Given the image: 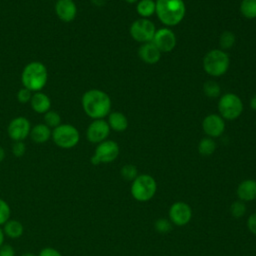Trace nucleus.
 I'll use <instances>...</instances> for the list:
<instances>
[{
    "instance_id": "1",
    "label": "nucleus",
    "mask_w": 256,
    "mask_h": 256,
    "mask_svg": "<svg viewBox=\"0 0 256 256\" xmlns=\"http://www.w3.org/2000/svg\"><path fill=\"white\" fill-rule=\"evenodd\" d=\"M81 105L85 114L95 119H104L111 110V99L109 95L100 89H90L84 92Z\"/></svg>"
},
{
    "instance_id": "2",
    "label": "nucleus",
    "mask_w": 256,
    "mask_h": 256,
    "mask_svg": "<svg viewBox=\"0 0 256 256\" xmlns=\"http://www.w3.org/2000/svg\"><path fill=\"white\" fill-rule=\"evenodd\" d=\"M20 78L22 86L34 93L43 90L48 82L49 73L45 64L40 61H31L24 66Z\"/></svg>"
},
{
    "instance_id": "3",
    "label": "nucleus",
    "mask_w": 256,
    "mask_h": 256,
    "mask_svg": "<svg viewBox=\"0 0 256 256\" xmlns=\"http://www.w3.org/2000/svg\"><path fill=\"white\" fill-rule=\"evenodd\" d=\"M186 12L183 0H157L156 15L158 19L166 26H175L179 24Z\"/></svg>"
},
{
    "instance_id": "4",
    "label": "nucleus",
    "mask_w": 256,
    "mask_h": 256,
    "mask_svg": "<svg viewBox=\"0 0 256 256\" xmlns=\"http://www.w3.org/2000/svg\"><path fill=\"white\" fill-rule=\"evenodd\" d=\"M230 60L226 52L220 49H213L206 53L203 58V68L207 74L214 77L224 75L229 68Z\"/></svg>"
},
{
    "instance_id": "5",
    "label": "nucleus",
    "mask_w": 256,
    "mask_h": 256,
    "mask_svg": "<svg viewBox=\"0 0 256 256\" xmlns=\"http://www.w3.org/2000/svg\"><path fill=\"white\" fill-rule=\"evenodd\" d=\"M51 139L53 143L62 149L74 148L80 141L78 129L70 123H61L52 129Z\"/></svg>"
},
{
    "instance_id": "6",
    "label": "nucleus",
    "mask_w": 256,
    "mask_h": 256,
    "mask_svg": "<svg viewBox=\"0 0 256 256\" xmlns=\"http://www.w3.org/2000/svg\"><path fill=\"white\" fill-rule=\"evenodd\" d=\"M156 189L157 184L155 179L150 175L141 174L133 180L131 194L137 201L145 202L155 195Z\"/></svg>"
},
{
    "instance_id": "7",
    "label": "nucleus",
    "mask_w": 256,
    "mask_h": 256,
    "mask_svg": "<svg viewBox=\"0 0 256 256\" xmlns=\"http://www.w3.org/2000/svg\"><path fill=\"white\" fill-rule=\"evenodd\" d=\"M218 110L223 119H237L243 111L242 100L234 93L224 94L218 102Z\"/></svg>"
},
{
    "instance_id": "8",
    "label": "nucleus",
    "mask_w": 256,
    "mask_h": 256,
    "mask_svg": "<svg viewBox=\"0 0 256 256\" xmlns=\"http://www.w3.org/2000/svg\"><path fill=\"white\" fill-rule=\"evenodd\" d=\"M119 155V146L113 140H105L95 148L94 154L91 157V163L98 165L100 163H110Z\"/></svg>"
},
{
    "instance_id": "9",
    "label": "nucleus",
    "mask_w": 256,
    "mask_h": 256,
    "mask_svg": "<svg viewBox=\"0 0 256 256\" xmlns=\"http://www.w3.org/2000/svg\"><path fill=\"white\" fill-rule=\"evenodd\" d=\"M156 32L155 25L147 18H139L130 26L131 37L140 43L151 42Z\"/></svg>"
},
{
    "instance_id": "10",
    "label": "nucleus",
    "mask_w": 256,
    "mask_h": 256,
    "mask_svg": "<svg viewBox=\"0 0 256 256\" xmlns=\"http://www.w3.org/2000/svg\"><path fill=\"white\" fill-rule=\"evenodd\" d=\"M31 123L24 116H17L13 118L7 126V134L13 142L24 141L29 137L31 131Z\"/></svg>"
},
{
    "instance_id": "11",
    "label": "nucleus",
    "mask_w": 256,
    "mask_h": 256,
    "mask_svg": "<svg viewBox=\"0 0 256 256\" xmlns=\"http://www.w3.org/2000/svg\"><path fill=\"white\" fill-rule=\"evenodd\" d=\"M110 127L104 119L93 120L86 129V138L89 142L99 144L107 140L110 134Z\"/></svg>"
},
{
    "instance_id": "12",
    "label": "nucleus",
    "mask_w": 256,
    "mask_h": 256,
    "mask_svg": "<svg viewBox=\"0 0 256 256\" xmlns=\"http://www.w3.org/2000/svg\"><path fill=\"white\" fill-rule=\"evenodd\" d=\"M152 42L161 52H170L176 46L175 33L169 28H160L156 30Z\"/></svg>"
},
{
    "instance_id": "13",
    "label": "nucleus",
    "mask_w": 256,
    "mask_h": 256,
    "mask_svg": "<svg viewBox=\"0 0 256 256\" xmlns=\"http://www.w3.org/2000/svg\"><path fill=\"white\" fill-rule=\"evenodd\" d=\"M192 217V211L188 204L184 202H175L169 209V218L171 223L177 226L186 225Z\"/></svg>"
},
{
    "instance_id": "14",
    "label": "nucleus",
    "mask_w": 256,
    "mask_h": 256,
    "mask_svg": "<svg viewBox=\"0 0 256 256\" xmlns=\"http://www.w3.org/2000/svg\"><path fill=\"white\" fill-rule=\"evenodd\" d=\"M202 128L205 134L210 138L219 137L225 130V122L220 115L209 114L204 118L202 122Z\"/></svg>"
},
{
    "instance_id": "15",
    "label": "nucleus",
    "mask_w": 256,
    "mask_h": 256,
    "mask_svg": "<svg viewBox=\"0 0 256 256\" xmlns=\"http://www.w3.org/2000/svg\"><path fill=\"white\" fill-rule=\"evenodd\" d=\"M54 10L58 19L64 23L72 22L77 15V6L74 0H57Z\"/></svg>"
},
{
    "instance_id": "16",
    "label": "nucleus",
    "mask_w": 256,
    "mask_h": 256,
    "mask_svg": "<svg viewBox=\"0 0 256 256\" xmlns=\"http://www.w3.org/2000/svg\"><path fill=\"white\" fill-rule=\"evenodd\" d=\"M138 55L140 59L147 64H155L161 58V51L151 42L143 43L138 49Z\"/></svg>"
},
{
    "instance_id": "17",
    "label": "nucleus",
    "mask_w": 256,
    "mask_h": 256,
    "mask_svg": "<svg viewBox=\"0 0 256 256\" xmlns=\"http://www.w3.org/2000/svg\"><path fill=\"white\" fill-rule=\"evenodd\" d=\"M30 105L34 112L38 114H45L51 109V99L42 91L34 92L30 100Z\"/></svg>"
},
{
    "instance_id": "18",
    "label": "nucleus",
    "mask_w": 256,
    "mask_h": 256,
    "mask_svg": "<svg viewBox=\"0 0 256 256\" xmlns=\"http://www.w3.org/2000/svg\"><path fill=\"white\" fill-rule=\"evenodd\" d=\"M236 193L241 201H252L256 199V180L247 179L242 181L238 185Z\"/></svg>"
},
{
    "instance_id": "19",
    "label": "nucleus",
    "mask_w": 256,
    "mask_h": 256,
    "mask_svg": "<svg viewBox=\"0 0 256 256\" xmlns=\"http://www.w3.org/2000/svg\"><path fill=\"white\" fill-rule=\"evenodd\" d=\"M52 129L49 128L44 123H37L34 126H32L29 137L31 140L37 144H43L46 143L49 139H51Z\"/></svg>"
},
{
    "instance_id": "20",
    "label": "nucleus",
    "mask_w": 256,
    "mask_h": 256,
    "mask_svg": "<svg viewBox=\"0 0 256 256\" xmlns=\"http://www.w3.org/2000/svg\"><path fill=\"white\" fill-rule=\"evenodd\" d=\"M110 129L116 132H122L128 127V120L126 116L121 112H110L107 121Z\"/></svg>"
},
{
    "instance_id": "21",
    "label": "nucleus",
    "mask_w": 256,
    "mask_h": 256,
    "mask_svg": "<svg viewBox=\"0 0 256 256\" xmlns=\"http://www.w3.org/2000/svg\"><path fill=\"white\" fill-rule=\"evenodd\" d=\"M3 232L4 235L11 238V239H17L20 238L24 233V226L23 224L15 219H9L4 225H3Z\"/></svg>"
},
{
    "instance_id": "22",
    "label": "nucleus",
    "mask_w": 256,
    "mask_h": 256,
    "mask_svg": "<svg viewBox=\"0 0 256 256\" xmlns=\"http://www.w3.org/2000/svg\"><path fill=\"white\" fill-rule=\"evenodd\" d=\"M136 11L142 18H148L155 13L156 2L154 0H140L137 2Z\"/></svg>"
},
{
    "instance_id": "23",
    "label": "nucleus",
    "mask_w": 256,
    "mask_h": 256,
    "mask_svg": "<svg viewBox=\"0 0 256 256\" xmlns=\"http://www.w3.org/2000/svg\"><path fill=\"white\" fill-rule=\"evenodd\" d=\"M240 12L247 19L256 18V0H242Z\"/></svg>"
},
{
    "instance_id": "24",
    "label": "nucleus",
    "mask_w": 256,
    "mask_h": 256,
    "mask_svg": "<svg viewBox=\"0 0 256 256\" xmlns=\"http://www.w3.org/2000/svg\"><path fill=\"white\" fill-rule=\"evenodd\" d=\"M215 149H216V143L210 137L201 139V141L198 144V151L203 156L211 155L215 151Z\"/></svg>"
},
{
    "instance_id": "25",
    "label": "nucleus",
    "mask_w": 256,
    "mask_h": 256,
    "mask_svg": "<svg viewBox=\"0 0 256 256\" xmlns=\"http://www.w3.org/2000/svg\"><path fill=\"white\" fill-rule=\"evenodd\" d=\"M43 115H44L43 116V120H44L43 123L46 124L51 129L56 128L57 126H59L62 123L61 116H60V114L57 111H54V110L50 109L49 111H47Z\"/></svg>"
},
{
    "instance_id": "26",
    "label": "nucleus",
    "mask_w": 256,
    "mask_h": 256,
    "mask_svg": "<svg viewBox=\"0 0 256 256\" xmlns=\"http://www.w3.org/2000/svg\"><path fill=\"white\" fill-rule=\"evenodd\" d=\"M235 40H236V37L233 32L225 31L221 34L219 43H220V46L222 49H229L234 45Z\"/></svg>"
},
{
    "instance_id": "27",
    "label": "nucleus",
    "mask_w": 256,
    "mask_h": 256,
    "mask_svg": "<svg viewBox=\"0 0 256 256\" xmlns=\"http://www.w3.org/2000/svg\"><path fill=\"white\" fill-rule=\"evenodd\" d=\"M203 90L208 97L215 98L219 96L221 89L220 86L215 81H207L203 86Z\"/></svg>"
},
{
    "instance_id": "28",
    "label": "nucleus",
    "mask_w": 256,
    "mask_h": 256,
    "mask_svg": "<svg viewBox=\"0 0 256 256\" xmlns=\"http://www.w3.org/2000/svg\"><path fill=\"white\" fill-rule=\"evenodd\" d=\"M11 216V209L9 204L2 198H0V226H3Z\"/></svg>"
},
{
    "instance_id": "29",
    "label": "nucleus",
    "mask_w": 256,
    "mask_h": 256,
    "mask_svg": "<svg viewBox=\"0 0 256 256\" xmlns=\"http://www.w3.org/2000/svg\"><path fill=\"white\" fill-rule=\"evenodd\" d=\"M121 176L126 180H134L138 176L137 168L132 164L124 165L121 168Z\"/></svg>"
},
{
    "instance_id": "30",
    "label": "nucleus",
    "mask_w": 256,
    "mask_h": 256,
    "mask_svg": "<svg viewBox=\"0 0 256 256\" xmlns=\"http://www.w3.org/2000/svg\"><path fill=\"white\" fill-rule=\"evenodd\" d=\"M230 212H231L232 216L235 218L242 217L246 212V207H245V204L243 203V201L240 200V201L233 202L232 205L230 206Z\"/></svg>"
},
{
    "instance_id": "31",
    "label": "nucleus",
    "mask_w": 256,
    "mask_h": 256,
    "mask_svg": "<svg viewBox=\"0 0 256 256\" xmlns=\"http://www.w3.org/2000/svg\"><path fill=\"white\" fill-rule=\"evenodd\" d=\"M171 224H172L171 221L164 218H160L154 223V227L156 231L159 233H168L172 229Z\"/></svg>"
},
{
    "instance_id": "32",
    "label": "nucleus",
    "mask_w": 256,
    "mask_h": 256,
    "mask_svg": "<svg viewBox=\"0 0 256 256\" xmlns=\"http://www.w3.org/2000/svg\"><path fill=\"white\" fill-rule=\"evenodd\" d=\"M32 95H33V92L30 91L29 89L25 88V87H22L21 89L18 90L17 92V100L22 103V104H26V103H30V100L32 98Z\"/></svg>"
},
{
    "instance_id": "33",
    "label": "nucleus",
    "mask_w": 256,
    "mask_h": 256,
    "mask_svg": "<svg viewBox=\"0 0 256 256\" xmlns=\"http://www.w3.org/2000/svg\"><path fill=\"white\" fill-rule=\"evenodd\" d=\"M26 152V145L24 141H15L12 145V154L15 157H22Z\"/></svg>"
},
{
    "instance_id": "34",
    "label": "nucleus",
    "mask_w": 256,
    "mask_h": 256,
    "mask_svg": "<svg viewBox=\"0 0 256 256\" xmlns=\"http://www.w3.org/2000/svg\"><path fill=\"white\" fill-rule=\"evenodd\" d=\"M37 256H62L61 252L53 247H45L43 248Z\"/></svg>"
},
{
    "instance_id": "35",
    "label": "nucleus",
    "mask_w": 256,
    "mask_h": 256,
    "mask_svg": "<svg viewBox=\"0 0 256 256\" xmlns=\"http://www.w3.org/2000/svg\"><path fill=\"white\" fill-rule=\"evenodd\" d=\"M15 250L10 244H3L0 247V256H15Z\"/></svg>"
},
{
    "instance_id": "36",
    "label": "nucleus",
    "mask_w": 256,
    "mask_h": 256,
    "mask_svg": "<svg viewBox=\"0 0 256 256\" xmlns=\"http://www.w3.org/2000/svg\"><path fill=\"white\" fill-rule=\"evenodd\" d=\"M247 226H248V229L250 230V232H252L253 234L256 235V212L249 216V218L247 220Z\"/></svg>"
},
{
    "instance_id": "37",
    "label": "nucleus",
    "mask_w": 256,
    "mask_h": 256,
    "mask_svg": "<svg viewBox=\"0 0 256 256\" xmlns=\"http://www.w3.org/2000/svg\"><path fill=\"white\" fill-rule=\"evenodd\" d=\"M250 107L253 109V110H256V94L251 98L250 100Z\"/></svg>"
},
{
    "instance_id": "38",
    "label": "nucleus",
    "mask_w": 256,
    "mask_h": 256,
    "mask_svg": "<svg viewBox=\"0 0 256 256\" xmlns=\"http://www.w3.org/2000/svg\"><path fill=\"white\" fill-rule=\"evenodd\" d=\"M5 157H6V152H5L4 148L0 146V163L5 159Z\"/></svg>"
},
{
    "instance_id": "39",
    "label": "nucleus",
    "mask_w": 256,
    "mask_h": 256,
    "mask_svg": "<svg viewBox=\"0 0 256 256\" xmlns=\"http://www.w3.org/2000/svg\"><path fill=\"white\" fill-rule=\"evenodd\" d=\"M4 239H5V235H4L3 229H2L1 226H0V247L4 244Z\"/></svg>"
},
{
    "instance_id": "40",
    "label": "nucleus",
    "mask_w": 256,
    "mask_h": 256,
    "mask_svg": "<svg viewBox=\"0 0 256 256\" xmlns=\"http://www.w3.org/2000/svg\"><path fill=\"white\" fill-rule=\"evenodd\" d=\"M21 256H37V255H35L34 253H31V252H26V253H23Z\"/></svg>"
},
{
    "instance_id": "41",
    "label": "nucleus",
    "mask_w": 256,
    "mask_h": 256,
    "mask_svg": "<svg viewBox=\"0 0 256 256\" xmlns=\"http://www.w3.org/2000/svg\"><path fill=\"white\" fill-rule=\"evenodd\" d=\"M124 1H126V2H127V3H129V4H133V3L138 2V0H124Z\"/></svg>"
},
{
    "instance_id": "42",
    "label": "nucleus",
    "mask_w": 256,
    "mask_h": 256,
    "mask_svg": "<svg viewBox=\"0 0 256 256\" xmlns=\"http://www.w3.org/2000/svg\"><path fill=\"white\" fill-rule=\"evenodd\" d=\"M50 1H57V0H50Z\"/></svg>"
}]
</instances>
